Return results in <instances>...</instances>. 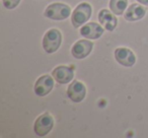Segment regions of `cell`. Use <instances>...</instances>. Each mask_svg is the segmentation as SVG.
Segmentation results:
<instances>
[{"label": "cell", "instance_id": "1", "mask_svg": "<svg viewBox=\"0 0 148 138\" xmlns=\"http://www.w3.org/2000/svg\"><path fill=\"white\" fill-rule=\"evenodd\" d=\"M70 14H71L70 6L60 2L50 4L44 12V15L46 17L53 19V21H64V19H68Z\"/></svg>", "mask_w": 148, "mask_h": 138}, {"label": "cell", "instance_id": "2", "mask_svg": "<svg viewBox=\"0 0 148 138\" xmlns=\"http://www.w3.org/2000/svg\"><path fill=\"white\" fill-rule=\"evenodd\" d=\"M62 43V34L58 29H51L46 32L43 38V48L48 54L55 53Z\"/></svg>", "mask_w": 148, "mask_h": 138}, {"label": "cell", "instance_id": "3", "mask_svg": "<svg viewBox=\"0 0 148 138\" xmlns=\"http://www.w3.org/2000/svg\"><path fill=\"white\" fill-rule=\"evenodd\" d=\"M92 8L91 5L87 2H82L76 6L74 9L71 16V23L74 27H79L84 25L91 16Z\"/></svg>", "mask_w": 148, "mask_h": 138}, {"label": "cell", "instance_id": "4", "mask_svg": "<svg viewBox=\"0 0 148 138\" xmlns=\"http://www.w3.org/2000/svg\"><path fill=\"white\" fill-rule=\"evenodd\" d=\"M54 126V119L49 113H44L37 118L34 124V131L39 137L46 136Z\"/></svg>", "mask_w": 148, "mask_h": 138}, {"label": "cell", "instance_id": "5", "mask_svg": "<svg viewBox=\"0 0 148 138\" xmlns=\"http://www.w3.org/2000/svg\"><path fill=\"white\" fill-rule=\"evenodd\" d=\"M52 76L60 84H67L74 77V68L65 65L57 66L52 71Z\"/></svg>", "mask_w": 148, "mask_h": 138}, {"label": "cell", "instance_id": "6", "mask_svg": "<svg viewBox=\"0 0 148 138\" xmlns=\"http://www.w3.org/2000/svg\"><path fill=\"white\" fill-rule=\"evenodd\" d=\"M93 43L88 40H79L71 48V54L74 58L78 60L84 59L91 53Z\"/></svg>", "mask_w": 148, "mask_h": 138}, {"label": "cell", "instance_id": "7", "mask_svg": "<svg viewBox=\"0 0 148 138\" xmlns=\"http://www.w3.org/2000/svg\"><path fill=\"white\" fill-rule=\"evenodd\" d=\"M67 95L73 103H80L86 95V87L80 81L73 80L67 89Z\"/></svg>", "mask_w": 148, "mask_h": 138}, {"label": "cell", "instance_id": "8", "mask_svg": "<svg viewBox=\"0 0 148 138\" xmlns=\"http://www.w3.org/2000/svg\"><path fill=\"white\" fill-rule=\"evenodd\" d=\"M115 59L119 64L125 67H132L136 62V56L133 51L128 48L120 47L117 48L114 52Z\"/></svg>", "mask_w": 148, "mask_h": 138}, {"label": "cell", "instance_id": "9", "mask_svg": "<svg viewBox=\"0 0 148 138\" xmlns=\"http://www.w3.org/2000/svg\"><path fill=\"white\" fill-rule=\"evenodd\" d=\"M54 87V80L52 78V76L48 74H45L43 76H41L40 78H38V80L35 83V91L36 95L39 97H45V95H49L52 91Z\"/></svg>", "mask_w": 148, "mask_h": 138}, {"label": "cell", "instance_id": "10", "mask_svg": "<svg viewBox=\"0 0 148 138\" xmlns=\"http://www.w3.org/2000/svg\"><path fill=\"white\" fill-rule=\"evenodd\" d=\"M103 31H105V27L99 25V23H88L81 27L79 33L81 36L89 40H97L103 36Z\"/></svg>", "mask_w": 148, "mask_h": 138}, {"label": "cell", "instance_id": "11", "mask_svg": "<svg viewBox=\"0 0 148 138\" xmlns=\"http://www.w3.org/2000/svg\"><path fill=\"white\" fill-rule=\"evenodd\" d=\"M99 21L109 32H113L118 25V19L115 16V13L108 9H101L99 12Z\"/></svg>", "mask_w": 148, "mask_h": 138}, {"label": "cell", "instance_id": "12", "mask_svg": "<svg viewBox=\"0 0 148 138\" xmlns=\"http://www.w3.org/2000/svg\"><path fill=\"white\" fill-rule=\"evenodd\" d=\"M146 11H147V9L144 6L137 4V3H134V4L130 5L127 8V10L124 12V17L128 21H140L145 16Z\"/></svg>", "mask_w": 148, "mask_h": 138}, {"label": "cell", "instance_id": "13", "mask_svg": "<svg viewBox=\"0 0 148 138\" xmlns=\"http://www.w3.org/2000/svg\"><path fill=\"white\" fill-rule=\"evenodd\" d=\"M110 9L116 15H122L128 6V0H110Z\"/></svg>", "mask_w": 148, "mask_h": 138}, {"label": "cell", "instance_id": "14", "mask_svg": "<svg viewBox=\"0 0 148 138\" xmlns=\"http://www.w3.org/2000/svg\"><path fill=\"white\" fill-rule=\"evenodd\" d=\"M21 0H2V3L5 8L7 9H13L16 6H18Z\"/></svg>", "mask_w": 148, "mask_h": 138}, {"label": "cell", "instance_id": "15", "mask_svg": "<svg viewBox=\"0 0 148 138\" xmlns=\"http://www.w3.org/2000/svg\"><path fill=\"white\" fill-rule=\"evenodd\" d=\"M137 1L141 4L145 5V6H148V0H137Z\"/></svg>", "mask_w": 148, "mask_h": 138}]
</instances>
